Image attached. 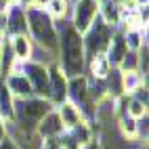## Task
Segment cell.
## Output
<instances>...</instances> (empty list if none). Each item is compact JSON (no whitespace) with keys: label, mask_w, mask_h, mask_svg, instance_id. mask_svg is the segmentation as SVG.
<instances>
[{"label":"cell","mask_w":149,"mask_h":149,"mask_svg":"<svg viewBox=\"0 0 149 149\" xmlns=\"http://www.w3.org/2000/svg\"><path fill=\"white\" fill-rule=\"evenodd\" d=\"M59 34V48H57V65L67 78L84 76L86 72V53L82 34L76 32L72 23L57 25Z\"/></svg>","instance_id":"obj_1"},{"label":"cell","mask_w":149,"mask_h":149,"mask_svg":"<svg viewBox=\"0 0 149 149\" xmlns=\"http://www.w3.org/2000/svg\"><path fill=\"white\" fill-rule=\"evenodd\" d=\"M25 15H27V36L32 38V42L57 57L59 34H57L55 19L44 8H36V6L25 8Z\"/></svg>","instance_id":"obj_2"},{"label":"cell","mask_w":149,"mask_h":149,"mask_svg":"<svg viewBox=\"0 0 149 149\" xmlns=\"http://www.w3.org/2000/svg\"><path fill=\"white\" fill-rule=\"evenodd\" d=\"M53 105L48 103V99H40V97H29L23 101H15V124H21L23 130H27V126H36L38 120L51 111Z\"/></svg>","instance_id":"obj_3"},{"label":"cell","mask_w":149,"mask_h":149,"mask_svg":"<svg viewBox=\"0 0 149 149\" xmlns=\"http://www.w3.org/2000/svg\"><path fill=\"white\" fill-rule=\"evenodd\" d=\"M111 34H113V27L105 25L101 19H95V23L82 34V40H84V53H86V61L93 59L97 55H105L109 40H111Z\"/></svg>","instance_id":"obj_4"},{"label":"cell","mask_w":149,"mask_h":149,"mask_svg":"<svg viewBox=\"0 0 149 149\" xmlns=\"http://www.w3.org/2000/svg\"><path fill=\"white\" fill-rule=\"evenodd\" d=\"M21 72L32 86L34 97L48 99V65L38 61H27V63H21Z\"/></svg>","instance_id":"obj_5"},{"label":"cell","mask_w":149,"mask_h":149,"mask_svg":"<svg viewBox=\"0 0 149 149\" xmlns=\"http://www.w3.org/2000/svg\"><path fill=\"white\" fill-rule=\"evenodd\" d=\"M99 17V2L97 0H78L72 4V27L76 32L84 34Z\"/></svg>","instance_id":"obj_6"},{"label":"cell","mask_w":149,"mask_h":149,"mask_svg":"<svg viewBox=\"0 0 149 149\" xmlns=\"http://www.w3.org/2000/svg\"><path fill=\"white\" fill-rule=\"evenodd\" d=\"M67 82H69V78L61 72L57 61L48 65V103L53 107L67 101Z\"/></svg>","instance_id":"obj_7"},{"label":"cell","mask_w":149,"mask_h":149,"mask_svg":"<svg viewBox=\"0 0 149 149\" xmlns=\"http://www.w3.org/2000/svg\"><path fill=\"white\" fill-rule=\"evenodd\" d=\"M63 132H65V128H63L61 118H59L55 107L51 109V111H46L40 120H38V124L34 126V134L40 139V141H44V139H57Z\"/></svg>","instance_id":"obj_8"},{"label":"cell","mask_w":149,"mask_h":149,"mask_svg":"<svg viewBox=\"0 0 149 149\" xmlns=\"http://www.w3.org/2000/svg\"><path fill=\"white\" fill-rule=\"evenodd\" d=\"M4 86L8 88V93H11V97L15 99V101H23V99L34 97L32 86H29L27 78H25L23 72H21V65H19L11 76H6V78H4Z\"/></svg>","instance_id":"obj_9"},{"label":"cell","mask_w":149,"mask_h":149,"mask_svg":"<svg viewBox=\"0 0 149 149\" xmlns=\"http://www.w3.org/2000/svg\"><path fill=\"white\" fill-rule=\"evenodd\" d=\"M27 34V15H25V6L19 2H13L6 11V36H21Z\"/></svg>","instance_id":"obj_10"},{"label":"cell","mask_w":149,"mask_h":149,"mask_svg":"<svg viewBox=\"0 0 149 149\" xmlns=\"http://www.w3.org/2000/svg\"><path fill=\"white\" fill-rule=\"evenodd\" d=\"M55 109H57L59 118H61V124H63L65 130H74V128H78V126L86 124V120H84L82 111H80V109H78L72 101H63L61 105H57Z\"/></svg>","instance_id":"obj_11"},{"label":"cell","mask_w":149,"mask_h":149,"mask_svg":"<svg viewBox=\"0 0 149 149\" xmlns=\"http://www.w3.org/2000/svg\"><path fill=\"white\" fill-rule=\"evenodd\" d=\"M128 53V46H126V40H124V32L120 27H116L113 29V34H111V40H109V46H107V51H105V57H107V61L111 67H118L122 61V57Z\"/></svg>","instance_id":"obj_12"},{"label":"cell","mask_w":149,"mask_h":149,"mask_svg":"<svg viewBox=\"0 0 149 149\" xmlns=\"http://www.w3.org/2000/svg\"><path fill=\"white\" fill-rule=\"evenodd\" d=\"M19 65H21V63H19L15 59V55H13L8 36H2V38H0V80H4L6 76H11Z\"/></svg>","instance_id":"obj_13"},{"label":"cell","mask_w":149,"mask_h":149,"mask_svg":"<svg viewBox=\"0 0 149 149\" xmlns=\"http://www.w3.org/2000/svg\"><path fill=\"white\" fill-rule=\"evenodd\" d=\"M11 42V48H13V55L19 63H27L32 61V55H34V42L27 34H21V36H11L8 38Z\"/></svg>","instance_id":"obj_14"},{"label":"cell","mask_w":149,"mask_h":149,"mask_svg":"<svg viewBox=\"0 0 149 149\" xmlns=\"http://www.w3.org/2000/svg\"><path fill=\"white\" fill-rule=\"evenodd\" d=\"M122 13L124 11L120 8V4L113 2V0H101V2H99V19H101L105 25L113 27V29L120 25Z\"/></svg>","instance_id":"obj_15"},{"label":"cell","mask_w":149,"mask_h":149,"mask_svg":"<svg viewBox=\"0 0 149 149\" xmlns=\"http://www.w3.org/2000/svg\"><path fill=\"white\" fill-rule=\"evenodd\" d=\"M0 118L8 124H15V99L11 97L8 88L4 86V80H0Z\"/></svg>","instance_id":"obj_16"},{"label":"cell","mask_w":149,"mask_h":149,"mask_svg":"<svg viewBox=\"0 0 149 149\" xmlns=\"http://www.w3.org/2000/svg\"><path fill=\"white\" fill-rule=\"evenodd\" d=\"M86 69H88V78H95V80H105V76L109 74V69H111V65H109L107 57L105 55H97L93 59H88L86 61Z\"/></svg>","instance_id":"obj_17"},{"label":"cell","mask_w":149,"mask_h":149,"mask_svg":"<svg viewBox=\"0 0 149 149\" xmlns=\"http://www.w3.org/2000/svg\"><path fill=\"white\" fill-rule=\"evenodd\" d=\"M118 128H120L124 141H139V120L130 116H122L118 118Z\"/></svg>","instance_id":"obj_18"},{"label":"cell","mask_w":149,"mask_h":149,"mask_svg":"<svg viewBox=\"0 0 149 149\" xmlns=\"http://www.w3.org/2000/svg\"><path fill=\"white\" fill-rule=\"evenodd\" d=\"M44 11L51 15L55 21L57 19H63L67 17V13L72 11V4H69V0H48V2L44 4Z\"/></svg>","instance_id":"obj_19"},{"label":"cell","mask_w":149,"mask_h":149,"mask_svg":"<svg viewBox=\"0 0 149 149\" xmlns=\"http://www.w3.org/2000/svg\"><path fill=\"white\" fill-rule=\"evenodd\" d=\"M124 40L128 51H141V46L147 44V29H126Z\"/></svg>","instance_id":"obj_20"},{"label":"cell","mask_w":149,"mask_h":149,"mask_svg":"<svg viewBox=\"0 0 149 149\" xmlns=\"http://www.w3.org/2000/svg\"><path fill=\"white\" fill-rule=\"evenodd\" d=\"M141 84H147V78H143L139 72L122 74V93H124V95H130L134 88H139Z\"/></svg>","instance_id":"obj_21"},{"label":"cell","mask_w":149,"mask_h":149,"mask_svg":"<svg viewBox=\"0 0 149 149\" xmlns=\"http://www.w3.org/2000/svg\"><path fill=\"white\" fill-rule=\"evenodd\" d=\"M139 65H141V59H139V51H128L124 57L120 65H118V69H120L122 74H128V72H139Z\"/></svg>","instance_id":"obj_22"},{"label":"cell","mask_w":149,"mask_h":149,"mask_svg":"<svg viewBox=\"0 0 149 149\" xmlns=\"http://www.w3.org/2000/svg\"><path fill=\"white\" fill-rule=\"evenodd\" d=\"M126 116L134 118V120H143V118H147V105L141 103V101L130 99V103H128V107H126Z\"/></svg>","instance_id":"obj_23"},{"label":"cell","mask_w":149,"mask_h":149,"mask_svg":"<svg viewBox=\"0 0 149 149\" xmlns=\"http://www.w3.org/2000/svg\"><path fill=\"white\" fill-rule=\"evenodd\" d=\"M130 99H134V101H141V103H149V93H147V84H141L139 88H134V91L130 93Z\"/></svg>","instance_id":"obj_24"},{"label":"cell","mask_w":149,"mask_h":149,"mask_svg":"<svg viewBox=\"0 0 149 149\" xmlns=\"http://www.w3.org/2000/svg\"><path fill=\"white\" fill-rule=\"evenodd\" d=\"M40 149H63L61 136H57V139H44V141H40Z\"/></svg>","instance_id":"obj_25"},{"label":"cell","mask_w":149,"mask_h":149,"mask_svg":"<svg viewBox=\"0 0 149 149\" xmlns=\"http://www.w3.org/2000/svg\"><path fill=\"white\" fill-rule=\"evenodd\" d=\"M6 136H8V124L2 120V118H0V143H2Z\"/></svg>","instance_id":"obj_26"},{"label":"cell","mask_w":149,"mask_h":149,"mask_svg":"<svg viewBox=\"0 0 149 149\" xmlns=\"http://www.w3.org/2000/svg\"><path fill=\"white\" fill-rule=\"evenodd\" d=\"M6 36V13H0V38Z\"/></svg>","instance_id":"obj_27"},{"label":"cell","mask_w":149,"mask_h":149,"mask_svg":"<svg viewBox=\"0 0 149 149\" xmlns=\"http://www.w3.org/2000/svg\"><path fill=\"white\" fill-rule=\"evenodd\" d=\"M82 149H101V147H99V145H95V141H93V143H88V145H84Z\"/></svg>","instance_id":"obj_28"},{"label":"cell","mask_w":149,"mask_h":149,"mask_svg":"<svg viewBox=\"0 0 149 149\" xmlns=\"http://www.w3.org/2000/svg\"><path fill=\"white\" fill-rule=\"evenodd\" d=\"M74 2H78V0H69V4H74Z\"/></svg>","instance_id":"obj_29"},{"label":"cell","mask_w":149,"mask_h":149,"mask_svg":"<svg viewBox=\"0 0 149 149\" xmlns=\"http://www.w3.org/2000/svg\"><path fill=\"white\" fill-rule=\"evenodd\" d=\"M11 2H19V0H11Z\"/></svg>","instance_id":"obj_30"},{"label":"cell","mask_w":149,"mask_h":149,"mask_svg":"<svg viewBox=\"0 0 149 149\" xmlns=\"http://www.w3.org/2000/svg\"><path fill=\"white\" fill-rule=\"evenodd\" d=\"M97 2H101V0H97Z\"/></svg>","instance_id":"obj_31"}]
</instances>
